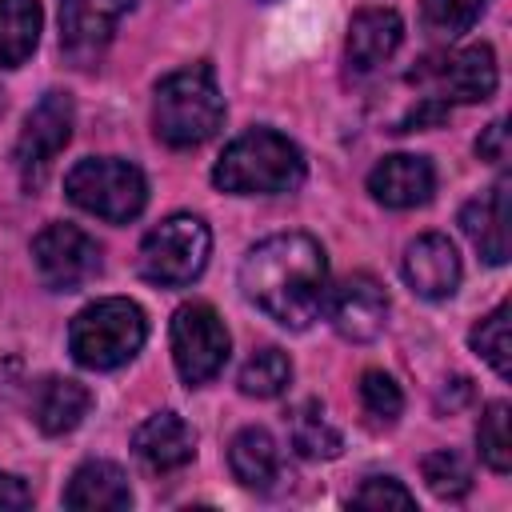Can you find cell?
Returning a JSON list of instances; mask_svg holds the SVG:
<instances>
[{"label": "cell", "instance_id": "6", "mask_svg": "<svg viewBox=\"0 0 512 512\" xmlns=\"http://www.w3.org/2000/svg\"><path fill=\"white\" fill-rule=\"evenodd\" d=\"M212 252V232L200 216L176 212L168 220H160L144 244H140V272L144 280L160 284V288H184L192 284Z\"/></svg>", "mask_w": 512, "mask_h": 512}, {"label": "cell", "instance_id": "8", "mask_svg": "<svg viewBox=\"0 0 512 512\" xmlns=\"http://www.w3.org/2000/svg\"><path fill=\"white\" fill-rule=\"evenodd\" d=\"M32 264L52 292H76L100 276V244L76 224H48L32 240Z\"/></svg>", "mask_w": 512, "mask_h": 512}, {"label": "cell", "instance_id": "7", "mask_svg": "<svg viewBox=\"0 0 512 512\" xmlns=\"http://www.w3.org/2000/svg\"><path fill=\"white\" fill-rule=\"evenodd\" d=\"M228 328L216 316L212 304H180L172 316V360L176 372L188 388L208 384L212 376H220L224 360H228Z\"/></svg>", "mask_w": 512, "mask_h": 512}, {"label": "cell", "instance_id": "17", "mask_svg": "<svg viewBox=\"0 0 512 512\" xmlns=\"http://www.w3.org/2000/svg\"><path fill=\"white\" fill-rule=\"evenodd\" d=\"M404 40V20L392 8H360L348 24L344 56L352 72H372L380 68Z\"/></svg>", "mask_w": 512, "mask_h": 512}, {"label": "cell", "instance_id": "10", "mask_svg": "<svg viewBox=\"0 0 512 512\" xmlns=\"http://www.w3.org/2000/svg\"><path fill=\"white\" fill-rule=\"evenodd\" d=\"M132 4L136 0H60V52L76 68H92Z\"/></svg>", "mask_w": 512, "mask_h": 512}, {"label": "cell", "instance_id": "29", "mask_svg": "<svg viewBox=\"0 0 512 512\" xmlns=\"http://www.w3.org/2000/svg\"><path fill=\"white\" fill-rule=\"evenodd\" d=\"M348 504H352V508H372V512H380V508H416V496H412L396 476H368V480L352 492Z\"/></svg>", "mask_w": 512, "mask_h": 512}, {"label": "cell", "instance_id": "25", "mask_svg": "<svg viewBox=\"0 0 512 512\" xmlns=\"http://www.w3.org/2000/svg\"><path fill=\"white\" fill-rule=\"evenodd\" d=\"M468 344H472L476 356L488 360V368H492L496 376L508 380V372H512V364H508V352H512V344H508V304H496V308L468 332Z\"/></svg>", "mask_w": 512, "mask_h": 512}, {"label": "cell", "instance_id": "24", "mask_svg": "<svg viewBox=\"0 0 512 512\" xmlns=\"http://www.w3.org/2000/svg\"><path fill=\"white\" fill-rule=\"evenodd\" d=\"M476 448H480V460L492 468V472H508L512 468V436H508V404L504 400H492L476 424Z\"/></svg>", "mask_w": 512, "mask_h": 512}, {"label": "cell", "instance_id": "26", "mask_svg": "<svg viewBox=\"0 0 512 512\" xmlns=\"http://www.w3.org/2000/svg\"><path fill=\"white\" fill-rule=\"evenodd\" d=\"M360 408H364V416L376 428H388L404 412V392H400V384L388 372H376L372 368V372L360 376Z\"/></svg>", "mask_w": 512, "mask_h": 512}, {"label": "cell", "instance_id": "32", "mask_svg": "<svg viewBox=\"0 0 512 512\" xmlns=\"http://www.w3.org/2000/svg\"><path fill=\"white\" fill-rule=\"evenodd\" d=\"M28 504H32L28 484L20 476H12V472H0V512H20Z\"/></svg>", "mask_w": 512, "mask_h": 512}, {"label": "cell", "instance_id": "11", "mask_svg": "<svg viewBox=\"0 0 512 512\" xmlns=\"http://www.w3.org/2000/svg\"><path fill=\"white\" fill-rule=\"evenodd\" d=\"M72 96L68 92H44L40 104L28 112L20 140H16V164L24 172V180H40L44 168L60 156V148L72 140Z\"/></svg>", "mask_w": 512, "mask_h": 512}, {"label": "cell", "instance_id": "33", "mask_svg": "<svg viewBox=\"0 0 512 512\" xmlns=\"http://www.w3.org/2000/svg\"><path fill=\"white\" fill-rule=\"evenodd\" d=\"M448 388H452V396H448V392H440V408H448V412H452V408H460V404L472 396V384H468L464 376H456Z\"/></svg>", "mask_w": 512, "mask_h": 512}, {"label": "cell", "instance_id": "18", "mask_svg": "<svg viewBox=\"0 0 512 512\" xmlns=\"http://www.w3.org/2000/svg\"><path fill=\"white\" fill-rule=\"evenodd\" d=\"M460 228L488 264L508 260V176H500L484 200L464 204Z\"/></svg>", "mask_w": 512, "mask_h": 512}, {"label": "cell", "instance_id": "16", "mask_svg": "<svg viewBox=\"0 0 512 512\" xmlns=\"http://www.w3.org/2000/svg\"><path fill=\"white\" fill-rule=\"evenodd\" d=\"M228 468L232 476L252 492H276L288 480V464L280 444L264 428H240L228 444Z\"/></svg>", "mask_w": 512, "mask_h": 512}, {"label": "cell", "instance_id": "21", "mask_svg": "<svg viewBox=\"0 0 512 512\" xmlns=\"http://www.w3.org/2000/svg\"><path fill=\"white\" fill-rule=\"evenodd\" d=\"M40 0H0V68H20L40 40Z\"/></svg>", "mask_w": 512, "mask_h": 512}, {"label": "cell", "instance_id": "1", "mask_svg": "<svg viewBox=\"0 0 512 512\" xmlns=\"http://www.w3.org/2000/svg\"><path fill=\"white\" fill-rule=\"evenodd\" d=\"M244 296L280 328H308L328 300V260L308 232H276L240 264Z\"/></svg>", "mask_w": 512, "mask_h": 512}, {"label": "cell", "instance_id": "20", "mask_svg": "<svg viewBox=\"0 0 512 512\" xmlns=\"http://www.w3.org/2000/svg\"><path fill=\"white\" fill-rule=\"evenodd\" d=\"M64 504L80 508V512H104V508H128L132 504V488L120 464L112 460H88L72 472L68 488H64Z\"/></svg>", "mask_w": 512, "mask_h": 512}, {"label": "cell", "instance_id": "22", "mask_svg": "<svg viewBox=\"0 0 512 512\" xmlns=\"http://www.w3.org/2000/svg\"><path fill=\"white\" fill-rule=\"evenodd\" d=\"M288 440H292V448L304 460H336L340 448H344V440L332 428V420L324 416V404L320 400H300L288 412Z\"/></svg>", "mask_w": 512, "mask_h": 512}, {"label": "cell", "instance_id": "9", "mask_svg": "<svg viewBox=\"0 0 512 512\" xmlns=\"http://www.w3.org/2000/svg\"><path fill=\"white\" fill-rule=\"evenodd\" d=\"M408 80L432 84L440 100H456V104H480L496 92V56L488 44H472L460 52H444V56H428L420 60V68H412Z\"/></svg>", "mask_w": 512, "mask_h": 512}, {"label": "cell", "instance_id": "3", "mask_svg": "<svg viewBox=\"0 0 512 512\" xmlns=\"http://www.w3.org/2000/svg\"><path fill=\"white\" fill-rule=\"evenodd\" d=\"M212 184L232 196H280L304 184V152L276 128H252L236 136L216 168Z\"/></svg>", "mask_w": 512, "mask_h": 512}, {"label": "cell", "instance_id": "28", "mask_svg": "<svg viewBox=\"0 0 512 512\" xmlns=\"http://www.w3.org/2000/svg\"><path fill=\"white\" fill-rule=\"evenodd\" d=\"M488 8V0H424V28L440 40H456L460 32H468L480 12Z\"/></svg>", "mask_w": 512, "mask_h": 512}, {"label": "cell", "instance_id": "31", "mask_svg": "<svg viewBox=\"0 0 512 512\" xmlns=\"http://www.w3.org/2000/svg\"><path fill=\"white\" fill-rule=\"evenodd\" d=\"M476 152H480L484 160L500 164V160L508 156V124H504V120H492V124L484 128V136L476 140Z\"/></svg>", "mask_w": 512, "mask_h": 512}, {"label": "cell", "instance_id": "23", "mask_svg": "<svg viewBox=\"0 0 512 512\" xmlns=\"http://www.w3.org/2000/svg\"><path fill=\"white\" fill-rule=\"evenodd\" d=\"M292 384V360L280 348H260L240 368V392L256 400H272Z\"/></svg>", "mask_w": 512, "mask_h": 512}, {"label": "cell", "instance_id": "13", "mask_svg": "<svg viewBox=\"0 0 512 512\" xmlns=\"http://www.w3.org/2000/svg\"><path fill=\"white\" fill-rule=\"evenodd\" d=\"M404 280L424 300H448L460 288V252L448 236L424 232L404 248Z\"/></svg>", "mask_w": 512, "mask_h": 512}, {"label": "cell", "instance_id": "15", "mask_svg": "<svg viewBox=\"0 0 512 512\" xmlns=\"http://www.w3.org/2000/svg\"><path fill=\"white\" fill-rule=\"evenodd\" d=\"M132 452L152 472H176L196 456V432L176 412H156L132 432Z\"/></svg>", "mask_w": 512, "mask_h": 512}, {"label": "cell", "instance_id": "4", "mask_svg": "<svg viewBox=\"0 0 512 512\" xmlns=\"http://www.w3.org/2000/svg\"><path fill=\"white\" fill-rule=\"evenodd\" d=\"M148 340V320L136 300L124 296H104L88 308L76 312L68 328V352L80 368L92 372H112L128 364Z\"/></svg>", "mask_w": 512, "mask_h": 512}, {"label": "cell", "instance_id": "12", "mask_svg": "<svg viewBox=\"0 0 512 512\" xmlns=\"http://www.w3.org/2000/svg\"><path fill=\"white\" fill-rule=\"evenodd\" d=\"M324 304H328L332 328H336L344 340H352V344L376 340V336L384 332V324H388V292H384L380 280L368 276V272L344 276V280L332 288V296H328Z\"/></svg>", "mask_w": 512, "mask_h": 512}, {"label": "cell", "instance_id": "30", "mask_svg": "<svg viewBox=\"0 0 512 512\" xmlns=\"http://www.w3.org/2000/svg\"><path fill=\"white\" fill-rule=\"evenodd\" d=\"M444 120H448V100H440V96H424L420 108H412V112L400 120L396 132H412V128H424V124H444Z\"/></svg>", "mask_w": 512, "mask_h": 512}, {"label": "cell", "instance_id": "34", "mask_svg": "<svg viewBox=\"0 0 512 512\" xmlns=\"http://www.w3.org/2000/svg\"><path fill=\"white\" fill-rule=\"evenodd\" d=\"M260 4H272V0H260Z\"/></svg>", "mask_w": 512, "mask_h": 512}, {"label": "cell", "instance_id": "5", "mask_svg": "<svg viewBox=\"0 0 512 512\" xmlns=\"http://www.w3.org/2000/svg\"><path fill=\"white\" fill-rule=\"evenodd\" d=\"M64 192L76 208H84L108 224H128L148 204L144 172L120 156H88V160L72 164L64 176Z\"/></svg>", "mask_w": 512, "mask_h": 512}, {"label": "cell", "instance_id": "14", "mask_svg": "<svg viewBox=\"0 0 512 512\" xmlns=\"http://www.w3.org/2000/svg\"><path fill=\"white\" fill-rule=\"evenodd\" d=\"M368 192L384 208H420L436 192V168H432V160L412 156V152L384 156L368 172Z\"/></svg>", "mask_w": 512, "mask_h": 512}, {"label": "cell", "instance_id": "19", "mask_svg": "<svg viewBox=\"0 0 512 512\" xmlns=\"http://www.w3.org/2000/svg\"><path fill=\"white\" fill-rule=\"evenodd\" d=\"M92 408V392L80 380L68 376H44L32 388V420L44 436H64L72 432Z\"/></svg>", "mask_w": 512, "mask_h": 512}, {"label": "cell", "instance_id": "2", "mask_svg": "<svg viewBox=\"0 0 512 512\" xmlns=\"http://www.w3.org/2000/svg\"><path fill=\"white\" fill-rule=\"evenodd\" d=\"M224 124V96L212 64H188L168 72L152 96V132L168 148H200Z\"/></svg>", "mask_w": 512, "mask_h": 512}, {"label": "cell", "instance_id": "27", "mask_svg": "<svg viewBox=\"0 0 512 512\" xmlns=\"http://www.w3.org/2000/svg\"><path fill=\"white\" fill-rule=\"evenodd\" d=\"M420 472L428 480V488L440 496V500H460L468 488H472V472L468 464L452 452V448H436L420 460Z\"/></svg>", "mask_w": 512, "mask_h": 512}]
</instances>
